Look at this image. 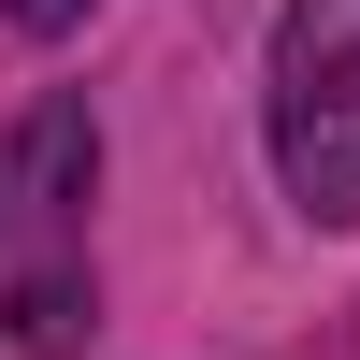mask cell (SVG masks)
<instances>
[{
  "label": "cell",
  "instance_id": "obj_1",
  "mask_svg": "<svg viewBox=\"0 0 360 360\" xmlns=\"http://www.w3.org/2000/svg\"><path fill=\"white\" fill-rule=\"evenodd\" d=\"M274 173L317 217H360V0H288V29H274Z\"/></svg>",
  "mask_w": 360,
  "mask_h": 360
},
{
  "label": "cell",
  "instance_id": "obj_2",
  "mask_svg": "<svg viewBox=\"0 0 360 360\" xmlns=\"http://www.w3.org/2000/svg\"><path fill=\"white\" fill-rule=\"evenodd\" d=\"M15 346H29V360L72 346V288H58V274H44V288H15Z\"/></svg>",
  "mask_w": 360,
  "mask_h": 360
},
{
  "label": "cell",
  "instance_id": "obj_3",
  "mask_svg": "<svg viewBox=\"0 0 360 360\" xmlns=\"http://www.w3.org/2000/svg\"><path fill=\"white\" fill-rule=\"evenodd\" d=\"M0 15H15V29H72V0H0Z\"/></svg>",
  "mask_w": 360,
  "mask_h": 360
}]
</instances>
